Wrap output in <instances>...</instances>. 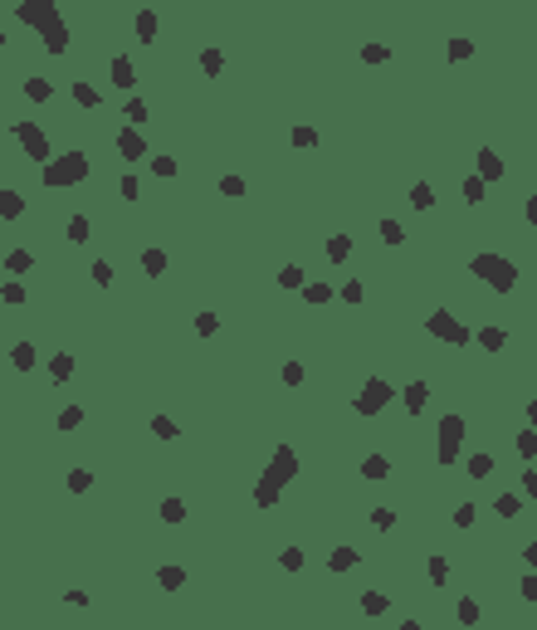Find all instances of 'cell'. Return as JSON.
<instances>
[{
	"instance_id": "6da1fadb",
	"label": "cell",
	"mask_w": 537,
	"mask_h": 630,
	"mask_svg": "<svg viewBox=\"0 0 537 630\" xmlns=\"http://www.w3.org/2000/svg\"><path fill=\"white\" fill-rule=\"evenodd\" d=\"M15 15H20V25H30L44 39L49 54H64V49H69V25H64V15H59L54 0H20Z\"/></svg>"
},
{
	"instance_id": "7a4b0ae2",
	"label": "cell",
	"mask_w": 537,
	"mask_h": 630,
	"mask_svg": "<svg viewBox=\"0 0 537 630\" xmlns=\"http://www.w3.org/2000/svg\"><path fill=\"white\" fill-rule=\"evenodd\" d=\"M293 479H298V454H293V445H279L268 469H264V479L254 484V508H274L284 484H293Z\"/></svg>"
},
{
	"instance_id": "3957f363",
	"label": "cell",
	"mask_w": 537,
	"mask_h": 630,
	"mask_svg": "<svg viewBox=\"0 0 537 630\" xmlns=\"http://www.w3.org/2000/svg\"><path fill=\"white\" fill-rule=\"evenodd\" d=\"M469 274L478 279V284H489L494 293H508V288H518V264L513 259H503V254H474L469 259Z\"/></svg>"
},
{
	"instance_id": "277c9868",
	"label": "cell",
	"mask_w": 537,
	"mask_h": 630,
	"mask_svg": "<svg viewBox=\"0 0 537 630\" xmlns=\"http://www.w3.org/2000/svg\"><path fill=\"white\" fill-rule=\"evenodd\" d=\"M39 181H44L49 191H64V186L88 181V156H83V151H59V156H49Z\"/></svg>"
},
{
	"instance_id": "5b68a950",
	"label": "cell",
	"mask_w": 537,
	"mask_h": 630,
	"mask_svg": "<svg viewBox=\"0 0 537 630\" xmlns=\"http://www.w3.org/2000/svg\"><path fill=\"white\" fill-rule=\"evenodd\" d=\"M425 333L440 337V342H450V347H469V337H474L469 323H459L450 308H435V313H430V318H425Z\"/></svg>"
},
{
	"instance_id": "8992f818",
	"label": "cell",
	"mask_w": 537,
	"mask_h": 630,
	"mask_svg": "<svg viewBox=\"0 0 537 630\" xmlns=\"http://www.w3.org/2000/svg\"><path fill=\"white\" fill-rule=\"evenodd\" d=\"M464 430H469L464 415H445V420H440V440H435V459H440V464H454V459H459Z\"/></svg>"
},
{
	"instance_id": "52a82bcc",
	"label": "cell",
	"mask_w": 537,
	"mask_h": 630,
	"mask_svg": "<svg viewBox=\"0 0 537 630\" xmlns=\"http://www.w3.org/2000/svg\"><path fill=\"white\" fill-rule=\"evenodd\" d=\"M391 396H396V391H391V386H386L381 377H371V381H366V386L357 391V401H352V410L371 420V415H381V410L391 406Z\"/></svg>"
},
{
	"instance_id": "ba28073f",
	"label": "cell",
	"mask_w": 537,
	"mask_h": 630,
	"mask_svg": "<svg viewBox=\"0 0 537 630\" xmlns=\"http://www.w3.org/2000/svg\"><path fill=\"white\" fill-rule=\"evenodd\" d=\"M15 142L25 147L30 162H49V156H54V151H49V137H44L34 123H15Z\"/></svg>"
},
{
	"instance_id": "9c48e42d",
	"label": "cell",
	"mask_w": 537,
	"mask_h": 630,
	"mask_svg": "<svg viewBox=\"0 0 537 630\" xmlns=\"http://www.w3.org/2000/svg\"><path fill=\"white\" fill-rule=\"evenodd\" d=\"M118 151H123V162H142V156H151L142 127H123V132H118Z\"/></svg>"
},
{
	"instance_id": "30bf717a",
	"label": "cell",
	"mask_w": 537,
	"mask_h": 630,
	"mask_svg": "<svg viewBox=\"0 0 537 630\" xmlns=\"http://www.w3.org/2000/svg\"><path fill=\"white\" fill-rule=\"evenodd\" d=\"M478 176H483V181H503V156H498L494 147L478 151Z\"/></svg>"
},
{
	"instance_id": "8fae6325",
	"label": "cell",
	"mask_w": 537,
	"mask_h": 630,
	"mask_svg": "<svg viewBox=\"0 0 537 630\" xmlns=\"http://www.w3.org/2000/svg\"><path fill=\"white\" fill-rule=\"evenodd\" d=\"M474 337H478V347H483V352H503V347H508V328H498V323L478 328Z\"/></svg>"
},
{
	"instance_id": "7c38bea8",
	"label": "cell",
	"mask_w": 537,
	"mask_h": 630,
	"mask_svg": "<svg viewBox=\"0 0 537 630\" xmlns=\"http://www.w3.org/2000/svg\"><path fill=\"white\" fill-rule=\"evenodd\" d=\"M25 216V196L20 191H0V220H20Z\"/></svg>"
},
{
	"instance_id": "4fadbf2b",
	"label": "cell",
	"mask_w": 537,
	"mask_h": 630,
	"mask_svg": "<svg viewBox=\"0 0 537 630\" xmlns=\"http://www.w3.org/2000/svg\"><path fill=\"white\" fill-rule=\"evenodd\" d=\"M361 557H357V547H333L328 552V571H352Z\"/></svg>"
},
{
	"instance_id": "5bb4252c",
	"label": "cell",
	"mask_w": 537,
	"mask_h": 630,
	"mask_svg": "<svg viewBox=\"0 0 537 630\" xmlns=\"http://www.w3.org/2000/svg\"><path fill=\"white\" fill-rule=\"evenodd\" d=\"M49 377H54V381H69V377H74V352H54V357H49Z\"/></svg>"
},
{
	"instance_id": "9a60e30c",
	"label": "cell",
	"mask_w": 537,
	"mask_h": 630,
	"mask_svg": "<svg viewBox=\"0 0 537 630\" xmlns=\"http://www.w3.org/2000/svg\"><path fill=\"white\" fill-rule=\"evenodd\" d=\"M156 587H161V591H181V587H186V567H161V571H156Z\"/></svg>"
},
{
	"instance_id": "2e32d148",
	"label": "cell",
	"mask_w": 537,
	"mask_h": 630,
	"mask_svg": "<svg viewBox=\"0 0 537 630\" xmlns=\"http://www.w3.org/2000/svg\"><path fill=\"white\" fill-rule=\"evenodd\" d=\"M132 25H137V44H151V39H156V10H137Z\"/></svg>"
},
{
	"instance_id": "e0dca14e",
	"label": "cell",
	"mask_w": 537,
	"mask_h": 630,
	"mask_svg": "<svg viewBox=\"0 0 537 630\" xmlns=\"http://www.w3.org/2000/svg\"><path fill=\"white\" fill-rule=\"evenodd\" d=\"M113 83H118V88H132V83H137V69H132V59H127V54H118V59H113Z\"/></svg>"
},
{
	"instance_id": "ac0fdd59",
	"label": "cell",
	"mask_w": 537,
	"mask_h": 630,
	"mask_svg": "<svg viewBox=\"0 0 537 630\" xmlns=\"http://www.w3.org/2000/svg\"><path fill=\"white\" fill-rule=\"evenodd\" d=\"M425 401H430V386H425V381H410V386H406V410H410V415H420V410H425Z\"/></svg>"
},
{
	"instance_id": "d6986e66",
	"label": "cell",
	"mask_w": 537,
	"mask_h": 630,
	"mask_svg": "<svg viewBox=\"0 0 537 630\" xmlns=\"http://www.w3.org/2000/svg\"><path fill=\"white\" fill-rule=\"evenodd\" d=\"M386 606H391L386 591H366V596H361V616H371V620H376V616H386Z\"/></svg>"
},
{
	"instance_id": "ffe728a7",
	"label": "cell",
	"mask_w": 537,
	"mask_h": 630,
	"mask_svg": "<svg viewBox=\"0 0 537 630\" xmlns=\"http://www.w3.org/2000/svg\"><path fill=\"white\" fill-rule=\"evenodd\" d=\"M142 269H147L151 279H156V274H167V249H156V244L142 249Z\"/></svg>"
},
{
	"instance_id": "44dd1931",
	"label": "cell",
	"mask_w": 537,
	"mask_h": 630,
	"mask_svg": "<svg viewBox=\"0 0 537 630\" xmlns=\"http://www.w3.org/2000/svg\"><path fill=\"white\" fill-rule=\"evenodd\" d=\"M25 98H30V103H49V98H54V83H49V78H25Z\"/></svg>"
},
{
	"instance_id": "7402d4cb",
	"label": "cell",
	"mask_w": 537,
	"mask_h": 630,
	"mask_svg": "<svg viewBox=\"0 0 537 630\" xmlns=\"http://www.w3.org/2000/svg\"><path fill=\"white\" fill-rule=\"evenodd\" d=\"M6 269H10V274H30V269H34V254H30V249H10V254H6Z\"/></svg>"
},
{
	"instance_id": "603a6c76",
	"label": "cell",
	"mask_w": 537,
	"mask_h": 630,
	"mask_svg": "<svg viewBox=\"0 0 537 630\" xmlns=\"http://www.w3.org/2000/svg\"><path fill=\"white\" fill-rule=\"evenodd\" d=\"M303 298H308L313 308H322V303L337 298V288H328V284H303Z\"/></svg>"
},
{
	"instance_id": "cb8c5ba5",
	"label": "cell",
	"mask_w": 537,
	"mask_h": 630,
	"mask_svg": "<svg viewBox=\"0 0 537 630\" xmlns=\"http://www.w3.org/2000/svg\"><path fill=\"white\" fill-rule=\"evenodd\" d=\"M10 366H15V372H34V347H30V342H15Z\"/></svg>"
},
{
	"instance_id": "d4e9b609",
	"label": "cell",
	"mask_w": 537,
	"mask_h": 630,
	"mask_svg": "<svg viewBox=\"0 0 537 630\" xmlns=\"http://www.w3.org/2000/svg\"><path fill=\"white\" fill-rule=\"evenodd\" d=\"M151 435H156V440H176V435H181V426H176L171 415H151Z\"/></svg>"
},
{
	"instance_id": "484cf974",
	"label": "cell",
	"mask_w": 537,
	"mask_h": 630,
	"mask_svg": "<svg viewBox=\"0 0 537 630\" xmlns=\"http://www.w3.org/2000/svg\"><path fill=\"white\" fill-rule=\"evenodd\" d=\"M464 469H469V479H489L494 474V454H469Z\"/></svg>"
},
{
	"instance_id": "4316f807",
	"label": "cell",
	"mask_w": 537,
	"mask_h": 630,
	"mask_svg": "<svg viewBox=\"0 0 537 630\" xmlns=\"http://www.w3.org/2000/svg\"><path fill=\"white\" fill-rule=\"evenodd\" d=\"M483 196H489V181H483L478 171H474V176H464V200H469V205H478Z\"/></svg>"
},
{
	"instance_id": "83f0119b",
	"label": "cell",
	"mask_w": 537,
	"mask_h": 630,
	"mask_svg": "<svg viewBox=\"0 0 537 630\" xmlns=\"http://www.w3.org/2000/svg\"><path fill=\"white\" fill-rule=\"evenodd\" d=\"M347 254H352V235H342V230H337V235L328 240V259H333V264H342Z\"/></svg>"
},
{
	"instance_id": "f1b7e54d",
	"label": "cell",
	"mask_w": 537,
	"mask_h": 630,
	"mask_svg": "<svg viewBox=\"0 0 537 630\" xmlns=\"http://www.w3.org/2000/svg\"><path fill=\"white\" fill-rule=\"evenodd\" d=\"M494 513H498V518H518V513H523V498H518V494H498V498H494Z\"/></svg>"
},
{
	"instance_id": "f546056e",
	"label": "cell",
	"mask_w": 537,
	"mask_h": 630,
	"mask_svg": "<svg viewBox=\"0 0 537 630\" xmlns=\"http://www.w3.org/2000/svg\"><path fill=\"white\" fill-rule=\"evenodd\" d=\"M513 450H518L523 459H537V426H527V430L513 440Z\"/></svg>"
},
{
	"instance_id": "4dcf8cb0",
	"label": "cell",
	"mask_w": 537,
	"mask_h": 630,
	"mask_svg": "<svg viewBox=\"0 0 537 630\" xmlns=\"http://www.w3.org/2000/svg\"><path fill=\"white\" fill-rule=\"evenodd\" d=\"M445 54H450V64H464V59L474 54V39H464V34H454V39H450V49H445Z\"/></svg>"
},
{
	"instance_id": "1f68e13d",
	"label": "cell",
	"mask_w": 537,
	"mask_h": 630,
	"mask_svg": "<svg viewBox=\"0 0 537 630\" xmlns=\"http://www.w3.org/2000/svg\"><path fill=\"white\" fill-rule=\"evenodd\" d=\"M161 523H171V528H176V523H186V503H181V498H161Z\"/></svg>"
},
{
	"instance_id": "d6a6232c",
	"label": "cell",
	"mask_w": 537,
	"mask_h": 630,
	"mask_svg": "<svg viewBox=\"0 0 537 630\" xmlns=\"http://www.w3.org/2000/svg\"><path fill=\"white\" fill-rule=\"evenodd\" d=\"M361 474H366V479H386V474H391V464H386V454H366V464H361Z\"/></svg>"
},
{
	"instance_id": "836d02e7",
	"label": "cell",
	"mask_w": 537,
	"mask_h": 630,
	"mask_svg": "<svg viewBox=\"0 0 537 630\" xmlns=\"http://www.w3.org/2000/svg\"><path fill=\"white\" fill-rule=\"evenodd\" d=\"M74 103H78V108H98L103 98H98V88H93V83H83V78H78V83H74Z\"/></svg>"
},
{
	"instance_id": "e575fe53",
	"label": "cell",
	"mask_w": 537,
	"mask_h": 630,
	"mask_svg": "<svg viewBox=\"0 0 537 630\" xmlns=\"http://www.w3.org/2000/svg\"><path fill=\"white\" fill-rule=\"evenodd\" d=\"M64 489H69V494H88V489H93V474H88V469H69Z\"/></svg>"
},
{
	"instance_id": "d590c367",
	"label": "cell",
	"mask_w": 537,
	"mask_h": 630,
	"mask_svg": "<svg viewBox=\"0 0 537 630\" xmlns=\"http://www.w3.org/2000/svg\"><path fill=\"white\" fill-rule=\"evenodd\" d=\"M151 171H156L161 181H171V176H176V156H167V151H156V156H151Z\"/></svg>"
},
{
	"instance_id": "8d00e7d4",
	"label": "cell",
	"mask_w": 537,
	"mask_h": 630,
	"mask_svg": "<svg viewBox=\"0 0 537 630\" xmlns=\"http://www.w3.org/2000/svg\"><path fill=\"white\" fill-rule=\"evenodd\" d=\"M127 123H132V127H147V123H151V108H147L142 98H132V103H127Z\"/></svg>"
},
{
	"instance_id": "74e56055",
	"label": "cell",
	"mask_w": 537,
	"mask_h": 630,
	"mask_svg": "<svg viewBox=\"0 0 537 630\" xmlns=\"http://www.w3.org/2000/svg\"><path fill=\"white\" fill-rule=\"evenodd\" d=\"M386 59H391V49H386V44H376V39L361 44V64H386Z\"/></svg>"
},
{
	"instance_id": "f35d334b",
	"label": "cell",
	"mask_w": 537,
	"mask_h": 630,
	"mask_svg": "<svg viewBox=\"0 0 537 630\" xmlns=\"http://www.w3.org/2000/svg\"><path fill=\"white\" fill-rule=\"evenodd\" d=\"M200 69L215 78V74H225V54H220V49H205V54H200Z\"/></svg>"
},
{
	"instance_id": "ab89813d",
	"label": "cell",
	"mask_w": 537,
	"mask_h": 630,
	"mask_svg": "<svg viewBox=\"0 0 537 630\" xmlns=\"http://www.w3.org/2000/svg\"><path fill=\"white\" fill-rule=\"evenodd\" d=\"M303 284H308V279H303L298 264H284V269H279V288H303Z\"/></svg>"
},
{
	"instance_id": "60d3db41",
	"label": "cell",
	"mask_w": 537,
	"mask_h": 630,
	"mask_svg": "<svg viewBox=\"0 0 537 630\" xmlns=\"http://www.w3.org/2000/svg\"><path fill=\"white\" fill-rule=\"evenodd\" d=\"M83 426V406H64L59 410V430H78Z\"/></svg>"
},
{
	"instance_id": "b9f144b4",
	"label": "cell",
	"mask_w": 537,
	"mask_h": 630,
	"mask_svg": "<svg viewBox=\"0 0 537 630\" xmlns=\"http://www.w3.org/2000/svg\"><path fill=\"white\" fill-rule=\"evenodd\" d=\"M196 333H200V337H215V333H220V318H215V313H196Z\"/></svg>"
},
{
	"instance_id": "7bdbcfd3",
	"label": "cell",
	"mask_w": 537,
	"mask_h": 630,
	"mask_svg": "<svg viewBox=\"0 0 537 630\" xmlns=\"http://www.w3.org/2000/svg\"><path fill=\"white\" fill-rule=\"evenodd\" d=\"M288 142H293L298 151H313V147H317V132H313V127H293V137H288Z\"/></svg>"
},
{
	"instance_id": "ee69618b",
	"label": "cell",
	"mask_w": 537,
	"mask_h": 630,
	"mask_svg": "<svg viewBox=\"0 0 537 630\" xmlns=\"http://www.w3.org/2000/svg\"><path fill=\"white\" fill-rule=\"evenodd\" d=\"M279 567H284V571H303V547H284V552H279Z\"/></svg>"
},
{
	"instance_id": "f6af8a7d",
	"label": "cell",
	"mask_w": 537,
	"mask_h": 630,
	"mask_svg": "<svg viewBox=\"0 0 537 630\" xmlns=\"http://www.w3.org/2000/svg\"><path fill=\"white\" fill-rule=\"evenodd\" d=\"M410 205H415V210H430V205H435V191H430V186L420 181V186L410 191Z\"/></svg>"
},
{
	"instance_id": "bcb514c9",
	"label": "cell",
	"mask_w": 537,
	"mask_h": 630,
	"mask_svg": "<svg viewBox=\"0 0 537 630\" xmlns=\"http://www.w3.org/2000/svg\"><path fill=\"white\" fill-rule=\"evenodd\" d=\"M371 528L391 533V528H396V513H391V508H371Z\"/></svg>"
},
{
	"instance_id": "7dc6e473",
	"label": "cell",
	"mask_w": 537,
	"mask_h": 630,
	"mask_svg": "<svg viewBox=\"0 0 537 630\" xmlns=\"http://www.w3.org/2000/svg\"><path fill=\"white\" fill-rule=\"evenodd\" d=\"M118 196H123V200H142V181H137V176H123V181H118Z\"/></svg>"
},
{
	"instance_id": "c3c4849f",
	"label": "cell",
	"mask_w": 537,
	"mask_h": 630,
	"mask_svg": "<svg viewBox=\"0 0 537 630\" xmlns=\"http://www.w3.org/2000/svg\"><path fill=\"white\" fill-rule=\"evenodd\" d=\"M337 298H342V303H361V298H366V288H361L357 279H347V284L337 288Z\"/></svg>"
},
{
	"instance_id": "681fc988",
	"label": "cell",
	"mask_w": 537,
	"mask_h": 630,
	"mask_svg": "<svg viewBox=\"0 0 537 630\" xmlns=\"http://www.w3.org/2000/svg\"><path fill=\"white\" fill-rule=\"evenodd\" d=\"M454 616H459V620H464V625H478V601H474V596H464V601H459V611H454Z\"/></svg>"
},
{
	"instance_id": "f907efd6",
	"label": "cell",
	"mask_w": 537,
	"mask_h": 630,
	"mask_svg": "<svg viewBox=\"0 0 537 630\" xmlns=\"http://www.w3.org/2000/svg\"><path fill=\"white\" fill-rule=\"evenodd\" d=\"M425 571H430V582H435V587H440V582H445V576H450V562H445V557H430V567H425Z\"/></svg>"
},
{
	"instance_id": "816d5d0a",
	"label": "cell",
	"mask_w": 537,
	"mask_h": 630,
	"mask_svg": "<svg viewBox=\"0 0 537 630\" xmlns=\"http://www.w3.org/2000/svg\"><path fill=\"white\" fill-rule=\"evenodd\" d=\"M64 235H69V240H74V244H83V240H88V220H83V216H74V220H69V230H64Z\"/></svg>"
},
{
	"instance_id": "f5cc1de1",
	"label": "cell",
	"mask_w": 537,
	"mask_h": 630,
	"mask_svg": "<svg viewBox=\"0 0 537 630\" xmlns=\"http://www.w3.org/2000/svg\"><path fill=\"white\" fill-rule=\"evenodd\" d=\"M381 240H386V244H406V230H401L396 220H381Z\"/></svg>"
},
{
	"instance_id": "db71d44e",
	"label": "cell",
	"mask_w": 537,
	"mask_h": 630,
	"mask_svg": "<svg viewBox=\"0 0 537 630\" xmlns=\"http://www.w3.org/2000/svg\"><path fill=\"white\" fill-rule=\"evenodd\" d=\"M93 284H98V288L113 284V264H107V259H98V264H93Z\"/></svg>"
},
{
	"instance_id": "11a10c76",
	"label": "cell",
	"mask_w": 537,
	"mask_h": 630,
	"mask_svg": "<svg viewBox=\"0 0 537 630\" xmlns=\"http://www.w3.org/2000/svg\"><path fill=\"white\" fill-rule=\"evenodd\" d=\"M303 377H308L303 361H288V366H284V386H303Z\"/></svg>"
},
{
	"instance_id": "9f6ffc18",
	"label": "cell",
	"mask_w": 537,
	"mask_h": 630,
	"mask_svg": "<svg viewBox=\"0 0 537 630\" xmlns=\"http://www.w3.org/2000/svg\"><path fill=\"white\" fill-rule=\"evenodd\" d=\"M220 196H230V200L244 196V181H240V176H220Z\"/></svg>"
},
{
	"instance_id": "6f0895ef",
	"label": "cell",
	"mask_w": 537,
	"mask_h": 630,
	"mask_svg": "<svg viewBox=\"0 0 537 630\" xmlns=\"http://www.w3.org/2000/svg\"><path fill=\"white\" fill-rule=\"evenodd\" d=\"M454 528H474V503H459V508H454Z\"/></svg>"
},
{
	"instance_id": "680465c9",
	"label": "cell",
	"mask_w": 537,
	"mask_h": 630,
	"mask_svg": "<svg viewBox=\"0 0 537 630\" xmlns=\"http://www.w3.org/2000/svg\"><path fill=\"white\" fill-rule=\"evenodd\" d=\"M0 298H6V303H15V308H20V303H25V288H20V284H6V288H0Z\"/></svg>"
},
{
	"instance_id": "91938a15",
	"label": "cell",
	"mask_w": 537,
	"mask_h": 630,
	"mask_svg": "<svg viewBox=\"0 0 537 630\" xmlns=\"http://www.w3.org/2000/svg\"><path fill=\"white\" fill-rule=\"evenodd\" d=\"M523 601H537V576H532V571L523 576Z\"/></svg>"
},
{
	"instance_id": "94428289",
	"label": "cell",
	"mask_w": 537,
	"mask_h": 630,
	"mask_svg": "<svg viewBox=\"0 0 537 630\" xmlns=\"http://www.w3.org/2000/svg\"><path fill=\"white\" fill-rule=\"evenodd\" d=\"M523 494L537 498V469H527V474H523Z\"/></svg>"
},
{
	"instance_id": "6125c7cd",
	"label": "cell",
	"mask_w": 537,
	"mask_h": 630,
	"mask_svg": "<svg viewBox=\"0 0 537 630\" xmlns=\"http://www.w3.org/2000/svg\"><path fill=\"white\" fill-rule=\"evenodd\" d=\"M523 220H527V225H537V196H527V205H523Z\"/></svg>"
},
{
	"instance_id": "be15d7a7",
	"label": "cell",
	"mask_w": 537,
	"mask_h": 630,
	"mask_svg": "<svg viewBox=\"0 0 537 630\" xmlns=\"http://www.w3.org/2000/svg\"><path fill=\"white\" fill-rule=\"evenodd\" d=\"M523 562H527V567H537V538H532V543L523 547Z\"/></svg>"
},
{
	"instance_id": "e7e4bbea",
	"label": "cell",
	"mask_w": 537,
	"mask_h": 630,
	"mask_svg": "<svg viewBox=\"0 0 537 630\" xmlns=\"http://www.w3.org/2000/svg\"><path fill=\"white\" fill-rule=\"evenodd\" d=\"M527 420H532V426H537V401H527Z\"/></svg>"
},
{
	"instance_id": "03108f58",
	"label": "cell",
	"mask_w": 537,
	"mask_h": 630,
	"mask_svg": "<svg viewBox=\"0 0 537 630\" xmlns=\"http://www.w3.org/2000/svg\"><path fill=\"white\" fill-rule=\"evenodd\" d=\"M0 49H6V30H0Z\"/></svg>"
},
{
	"instance_id": "003e7915",
	"label": "cell",
	"mask_w": 537,
	"mask_h": 630,
	"mask_svg": "<svg viewBox=\"0 0 537 630\" xmlns=\"http://www.w3.org/2000/svg\"><path fill=\"white\" fill-rule=\"evenodd\" d=\"M0 240H6V220H0Z\"/></svg>"
}]
</instances>
